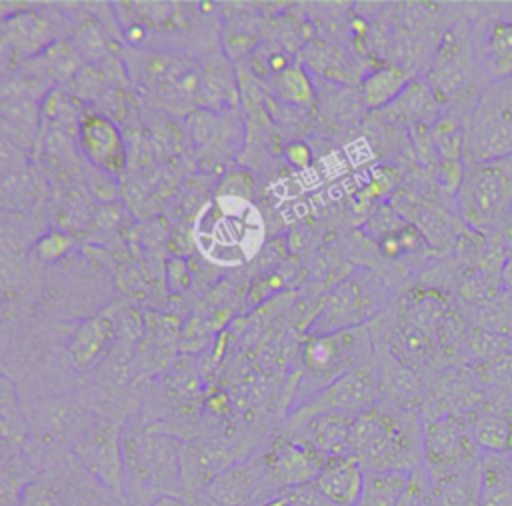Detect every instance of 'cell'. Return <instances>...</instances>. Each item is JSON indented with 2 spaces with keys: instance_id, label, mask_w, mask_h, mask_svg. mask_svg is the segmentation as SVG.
<instances>
[{
  "instance_id": "cell-1",
  "label": "cell",
  "mask_w": 512,
  "mask_h": 506,
  "mask_svg": "<svg viewBox=\"0 0 512 506\" xmlns=\"http://www.w3.org/2000/svg\"><path fill=\"white\" fill-rule=\"evenodd\" d=\"M350 454L360 462L364 472L416 470L418 456L412 422H406L400 414L394 416L372 406L352 422Z\"/></svg>"
},
{
  "instance_id": "cell-2",
  "label": "cell",
  "mask_w": 512,
  "mask_h": 506,
  "mask_svg": "<svg viewBox=\"0 0 512 506\" xmlns=\"http://www.w3.org/2000/svg\"><path fill=\"white\" fill-rule=\"evenodd\" d=\"M198 246L208 258L224 262V252H234V262L250 258L262 240V220L246 198L234 194L216 198V210L204 214L196 228Z\"/></svg>"
},
{
  "instance_id": "cell-3",
  "label": "cell",
  "mask_w": 512,
  "mask_h": 506,
  "mask_svg": "<svg viewBox=\"0 0 512 506\" xmlns=\"http://www.w3.org/2000/svg\"><path fill=\"white\" fill-rule=\"evenodd\" d=\"M468 148L478 162L512 152V76L488 84L470 118Z\"/></svg>"
},
{
  "instance_id": "cell-4",
  "label": "cell",
  "mask_w": 512,
  "mask_h": 506,
  "mask_svg": "<svg viewBox=\"0 0 512 506\" xmlns=\"http://www.w3.org/2000/svg\"><path fill=\"white\" fill-rule=\"evenodd\" d=\"M460 208L474 228L500 226L512 212V178L496 164L480 162L462 178Z\"/></svg>"
},
{
  "instance_id": "cell-5",
  "label": "cell",
  "mask_w": 512,
  "mask_h": 506,
  "mask_svg": "<svg viewBox=\"0 0 512 506\" xmlns=\"http://www.w3.org/2000/svg\"><path fill=\"white\" fill-rule=\"evenodd\" d=\"M378 386L370 372L366 370H350L328 386H324L316 396H312L296 414V422H304L312 416L336 412L346 416H360L362 412L376 406Z\"/></svg>"
},
{
  "instance_id": "cell-6",
  "label": "cell",
  "mask_w": 512,
  "mask_h": 506,
  "mask_svg": "<svg viewBox=\"0 0 512 506\" xmlns=\"http://www.w3.org/2000/svg\"><path fill=\"white\" fill-rule=\"evenodd\" d=\"M328 458L302 440H280L264 456V470L280 488H298L314 482Z\"/></svg>"
},
{
  "instance_id": "cell-7",
  "label": "cell",
  "mask_w": 512,
  "mask_h": 506,
  "mask_svg": "<svg viewBox=\"0 0 512 506\" xmlns=\"http://www.w3.org/2000/svg\"><path fill=\"white\" fill-rule=\"evenodd\" d=\"M358 356V344L354 332L338 330L330 334H318L302 348V362L310 376L324 378L326 386L338 376L354 370V358Z\"/></svg>"
},
{
  "instance_id": "cell-8",
  "label": "cell",
  "mask_w": 512,
  "mask_h": 506,
  "mask_svg": "<svg viewBox=\"0 0 512 506\" xmlns=\"http://www.w3.org/2000/svg\"><path fill=\"white\" fill-rule=\"evenodd\" d=\"M76 132L80 148L94 168L106 174H120L124 170L122 134L112 120L100 114H86L80 118Z\"/></svg>"
},
{
  "instance_id": "cell-9",
  "label": "cell",
  "mask_w": 512,
  "mask_h": 506,
  "mask_svg": "<svg viewBox=\"0 0 512 506\" xmlns=\"http://www.w3.org/2000/svg\"><path fill=\"white\" fill-rule=\"evenodd\" d=\"M422 448L428 460L430 476L444 474L448 478V472L466 466V462L472 458V444L468 436L450 418L432 422L426 428Z\"/></svg>"
},
{
  "instance_id": "cell-10",
  "label": "cell",
  "mask_w": 512,
  "mask_h": 506,
  "mask_svg": "<svg viewBox=\"0 0 512 506\" xmlns=\"http://www.w3.org/2000/svg\"><path fill=\"white\" fill-rule=\"evenodd\" d=\"M86 468L114 490H122V448L118 432L108 424L92 426L76 444Z\"/></svg>"
},
{
  "instance_id": "cell-11",
  "label": "cell",
  "mask_w": 512,
  "mask_h": 506,
  "mask_svg": "<svg viewBox=\"0 0 512 506\" xmlns=\"http://www.w3.org/2000/svg\"><path fill=\"white\" fill-rule=\"evenodd\" d=\"M264 474V464L262 468H258L254 460L230 464L202 488V496L222 506L256 504V498L262 490L260 486L264 482Z\"/></svg>"
},
{
  "instance_id": "cell-12",
  "label": "cell",
  "mask_w": 512,
  "mask_h": 506,
  "mask_svg": "<svg viewBox=\"0 0 512 506\" xmlns=\"http://www.w3.org/2000/svg\"><path fill=\"white\" fill-rule=\"evenodd\" d=\"M0 36L14 52L34 58L44 54L54 44L56 26L42 12L22 8L2 20Z\"/></svg>"
},
{
  "instance_id": "cell-13",
  "label": "cell",
  "mask_w": 512,
  "mask_h": 506,
  "mask_svg": "<svg viewBox=\"0 0 512 506\" xmlns=\"http://www.w3.org/2000/svg\"><path fill=\"white\" fill-rule=\"evenodd\" d=\"M364 480V468L352 454H348L328 458L312 486L334 506H356L364 490Z\"/></svg>"
},
{
  "instance_id": "cell-14",
  "label": "cell",
  "mask_w": 512,
  "mask_h": 506,
  "mask_svg": "<svg viewBox=\"0 0 512 506\" xmlns=\"http://www.w3.org/2000/svg\"><path fill=\"white\" fill-rule=\"evenodd\" d=\"M42 110L24 94H10L0 100V134L30 150L40 136Z\"/></svg>"
},
{
  "instance_id": "cell-15",
  "label": "cell",
  "mask_w": 512,
  "mask_h": 506,
  "mask_svg": "<svg viewBox=\"0 0 512 506\" xmlns=\"http://www.w3.org/2000/svg\"><path fill=\"white\" fill-rule=\"evenodd\" d=\"M352 416L326 412L304 420V434L308 446L320 452L324 458H338L350 454Z\"/></svg>"
},
{
  "instance_id": "cell-16",
  "label": "cell",
  "mask_w": 512,
  "mask_h": 506,
  "mask_svg": "<svg viewBox=\"0 0 512 506\" xmlns=\"http://www.w3.org/2000/svg\"><path fill=\"white\" fill-rule=\"evenodd\" d=\"M116 328L110 318L94 316L86 320L72 336L70 356L78 370H88L104 360L114 344Z\"/></svg>"
},
{
  "instance_id": "cell-17",
  "label": "cell",
  "mask_w": 512,
  "mask_h": 506,
  "mask_svg": "<svg viewBox=\"0 0 512 506\" xmlns=\"http://www.w3.org/2000/svg\"><path fill=\"white\" fill-rule=\"evenodd\" d=\"M28 436V420L12 382L0 376V456L12 452Z\"/></svg>"
},
{
  "instance_id": "cell-18",
  "label": "cell",
  "mask_w": 512,
  "mask_h": 506,
  "mask_svg": "<svg viewBox=\"0 0 512 506\" xmlns=\"http://www.w3.org/2000/svg\"><path fill=\"white\" fill-rule=\"evenodd\" d=\"M408 478L410 472L406 470L366 472L364 490L356 506H396L408 484Z\"/></svg>"
},
{
  "instance_id": "cell-19",
  "label": "cell",
  "mask_w": 512,
  "mask_h": 506,
  "mask_svg": "<svg viewBox=\"0 0 512 506\" xmlns=\"http://www.w3.org/2000/svg\"><path fill=\"white\" fill-rule=\"evenodd\" d=\"M406 86H408V78L402 68L384 66L372 72L362 82V96L368 108H378L388 102H394Z\"/></svg>"
},
{
  "instance_id": "cell-20",
  "label": "cell",
  "mask_w": 512,
  "mask_h": 506,
  "mask_svg": "<svg viewBox=\"0 0 512 506\" xmlns=\"http://www.w3.org/2000/svg\"><path fill=\"white\" fill-rule=\"evenodd\" d=\"M486 62L496 80L512 76V22H496L490 28Z\"/></svg>"
},
{
  "instance_id": "cell-21",
  "label": "cell",
  "mask_w": 512,
  "mask_h": 506,
  "mask_svg": "<svg viewBox=\"0 0 512 506\" xmlns=\"http://www.w3.org/2000/svg\"><path fill=\"white\" fill-rule=\"evenodd\" d=\"M270 86L282 102L306 104L312 100V84L300 64H290L270 78Z\"/></svg>"
},
{
  "instance_id": "cell-22",
  "label": "cell",
  "mask_w": 512,
  "mask_h": 506,
  "mask_svg": "<svg viewBox=\"0 0 512 506\" xmlns=\"http://www.w3.org/2000/svg\"><path fill=\"white\" fill-rule=\"evenodd\" d=\"M358 306H360V296H358L356 284H352V282L340 284L332 292V296H330V300L326 304L324 316H322V324L330 326L326 334L342 330L340 328L342 324H350L352 314H356Z\"/></svg>"
},
{
  "instance_id": "cell-23",
  "label": "cell",
  "mask_w": 512,
  "mask_h": 506,
  "mask_svg": "<svg viewBox=\"0 0 512 506\" xmlns=\"http://www.w3.org/2000/svg\"><path fill=\"white\" fill-rule=\"evenodd\" d=\"M234 92H236V88H234L230 70L220 68V66L210 68V70H202L198 104L214 110V108L232 104Z\"/></svg>"
},
{
  "instance_id": "cell-24",
  "label": "cell",
  "mask_w": 512,
  "mask_h": 506,
  "mask_svg": "<svg viewBox=\"0 0 512 506\" xmlns=\"http://www.w3.org/2000/svg\"><path fill=\"white\" fill-rule=\"evenodd\" d=\"M396 108L414 122H428L434 116V94L424 82L408 84L394 100Z\"/></svg>"
},
{
  "instance_id": "cell-25",
  "label": "cell",
  "mask_w": 512,
  "mask_h": 506,
  "mask_svg": "<svg viewBox=\"0 0 512 506\" xmlns=\"http://www.w3.org/2000/svg\"><path fill=\"white\" fill-rule=\"evenodd\" d=\"M72 46L82 58L100 60L108 54V36L100 22L84 20L72 32Z\"/></svg>"
},
{
  "instance_id": "cell-26",
  "label": "cell",
  "mask_w": 512,
  "mask_h": 506,
  "mask_svg": "<svg viewBox=\"0 0 512 506\" xmlns=\"http://www.w3.org/2000/svg\"><path fill=\"white\" fill-rule=\"evenodd\" d=\"M46 60L48 72L58 80H68L76 72H80L82 56L76 52L72 42H54L44 54H40Z\"/></svg>"
},
{
  "instance_id": "cell-27",
  "label": "cell",
  "mask_w": 512,
  "mask_h": 506,
  "mask_svg": "<svg viewBox=\"0 0 512 506\" xmlns=\"http://www.w3.org/2000/svg\"><path fill=\"white\" fill-rule=\"evenodd\" d=\"M474 440L486 450H506L512 442V428L498 416H482L474 426Z\"/></svg>"
},
{
  "instance_id": "cell-28",
  "label": "cell",
  "mask_w": 512,
  "mask_h": 506,
  "mask_svg": "<svg viewBox=\"0 0 512 506\" xmlns=\"http://www.w3.org/2000/svg\"><path fill=\"white\" fill-rule=\"evenodd\" d=\"M468 344H470V350L474 352V356L486 358V360H494V358L512 354V338L490 332V330H482V328L472 330Z\"/></svg>"
},
{
  "instance_id": "cell-29",
  "label": "cell",
  "mask_w": 512,
  "mask_h": 506,
  "mask_svg": "<svg viewBox=\"0 0 512 506\" xmlns=\"http://www.w3.org/2000/svg\"><path fill=\"white\" fill-rule=\"evenodd\" d=\"M396 506H436L428 472H424L420 468L410 472L408 484H406L404 492L400 494Z\"/></svg>"
},
{
  "instance_id": "cell-30",
  "label": "cell",
  "mask_w": 512,
  "mask_h": 506,
  "mask_svg": "<svg viewBox=\"0 0 512 506\" xmlns=\"http://www.w3.org/2000/svg\"><path fill=\"white\" fill-rule=\"evenodd\" d=\"M304 60L312 70L324 76H338L344 74V56L324 44H310L304 50Z\"/></svg>"
},
{
  "instance_id": "cell-31",
  "label": "cell",
  "mask_w": 512,
  "mask_h": 506,
  "mask_svg": "<svg viewBox=\"0 0 512 506\" xmlns=\"http://www.w3.org/2000/svg\"><path fill=\"white\" fill-rule=\"evenodd\" d=\"M432 134V144L446 158V162H458L462 150V136L458 132L456 122L446 118L434 126Z\"/></svg>"
},
{
  "instance_id": "cell-32",
  "label": "cell",
  "mask_w": 512,
  "mask_h": 506,
  "mask_svg": "<svg viewBox=\"0 0 512 506\" xmlns=\"http://www.w3.org/2000/svg\"><path fill=\"white\" fill-rule=\"evenodd\" d=\"M26 150L0 134V174H16L26 170Z\"/></svg>"
},
{
  "instance_id": "cell-33",
  "label": "cell",
  "mask_w": 512,
  "mask_h": 506,
  "mask_svg": "<svg viewBox=\"0 0 512 506\" xmlns=\"http://www.w3.org/2000/svg\"><path fill=\"white\" fill-rule=\"evenodd\" d=\"M18 506H62L56 492L40 482H30L22 486Z\"/></svg>"
},
{
  "instance_id": "cell-34",
  "label": "cell",
  "mask_w": 512,
  "mask_h": 506,
  "mask_svg": "<svg viewBox=\"0 0 512 506\" xmlns=\"http://www.w3.org/2000/svg\"><path fill=\"white\" fill-rule=\"evenodd\" d=\"M70 238L68 236H64V234H60V232H48L46 236H42L40 240H38V244H36V254H38V258H42V260H56V258H60L62 254H66L68 252V248H70Z\"/></svg>"
},
{
  "instance_id": "cell-35",
  "label": "cell",
  "mask_w": 512,
  "mask_h": 506,
  "mask_svg": "<svg viewBox=\"0 0 512 506\" xmlns=\"http://www.w3.org/2000/svg\"><path fill=\"white\" fill-rule=\"evenodd\" d=\"M132 6H134V12L144 16V20L148 24H154V26L168 24L172 20V14H174L172 4H168V2H138V4H132Z\"/></svg>"
},
{
  "instance_id": "cell-36",
  "label": "cell",
  "mask_w": 512,
  "mask_h": 506,
  "mask_svg": "<svg viewBox=\"0 0 512 506\" xmlns=\"http://www.w3.org/2000/svg\"><path fill=\"white\" fill-rule=\"evenodd\" d=\"M284 498H286L288 506H334L328 498H324L312 486V482L304 484V486H298V488H292Z\"/></svg>"
},
{
  "instance_id": "cell-37",
  "label": "cell",
  "mask_w": 512,
  "mask_h": 506,
  "mask_svg": "<svg viewBox=\"0 0 512 506\" xmlns=\"http://www.w3.org/2000/svg\"><path fill=\"white\" fill-rule=\"evenodd\" d=\"M286 156H288V160L294 166H300V168H304L308 164V160H310V152H308V148L304 144H290L286 148Z\"/></svg>"
},
{
  "instance_id": "cell-38",
  "label": "cell",
  "mask_w": 512,
  "mask_h": 506,
  "mask_svg": "<svg viewBox=\"0 0 512 506\" xmlns=\"http://www.w3.org/2000/svg\"><path fill=\"white\" fill-rule=\"evenodd\" d=\"M148 506H186V502H182L180 498H176L172 494H162L154 502H150Z\"/></svg>"
},
{
  "instance_id": "cell-39",
  "label": "cell",
  "mask_w": 512,
  "mask_h": 506,
  "mask_svg": "<svg viewBox=\"0 0 512 506\" xmlns=\"http://www.w3.org/2000/svg\"><path fill=\"white\" fill-rule=\"evenodd\" d=\"M502 282H504L506 290L512 294V258H508L502 266Z\"/></svg>"
},
{
  "instance_id": "cell-40",
  "label": "cell",
  "mask_w": 512,
  "mask_h": 506,
  "mask_svg": "<svg viewBox=\"0 0 512 506\" xmlns=\"http://www.w3.org/2000/svg\"><path fill=\"white\" fill-rule=\"evenodd\" d=\"M2 20H4V18H0V28H2Z\"/></svg>"
}]
</instances>
